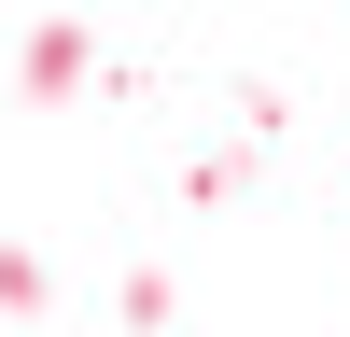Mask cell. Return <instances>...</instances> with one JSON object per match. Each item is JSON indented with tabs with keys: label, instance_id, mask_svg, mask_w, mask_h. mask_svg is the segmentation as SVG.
Masks as SVG:
<instances>
[{
	"label": "cell",
	"instance_id": "6da1fadb",
	"mask_svg": "<svg viewBox=\"0 0 350 337\" xmlns=\"http://www.w3.org/2000/svg\"><path fill=\"white\" fill-rule=\"evenodd\" d=\"M84 84V28H28V99H70Z\"/></svg>",
	"mask_w": 350,
	"mask_h": 337
}]
</instances>
